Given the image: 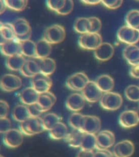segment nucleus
Masks as SVG:
<instances>
[{
    "instance_id": "38",
    "label": "nucleus",
    "mask_w": 139,
    "mask_h": 157,
    "mask_svg": "<svg viewBox=\"0 0 139 157\" xmlns=\"http://www.w3.org/2000/svg\"><path fill=\"white\" fill-rule=\"evenodd\" d=\"M84 115L80 113H72L68 120L69 124L74 129L81 130L82 122Z\"/></svg>"
},
{
    "instance_id": "42",
    "label": "nucleus",
    "mask_w": 139,
    "mask_h": 157,
    "mask_svg": "<svg viewBox=\"0 0 139 157\" xmlns=\"http://www.w3.org/2000/svg\"><path fill=\"white\" fill-rule=\"evenodd\" d=\"M28 108L31 116L32 117H38L43 113L42 108L38 103L33 104L31 105L27 106Z\"/></svg>"
},
{
    "instance_id": "24",
    "label": "nucleus",
    "mask_w": 139,
    "mask_h": 157,
    "mask_svg": "<svg viewBox=\"0 0 139 157\" xmlns=\"http://www.w3.org/2000/svg\"><path fill=\"white\" fill-rule=\"evenodd\" d=\"M84 134L81 130L74 129L71 132H68L64 140L71 147L81 148Z\"/></svg>"
},
{
    "instance_id": "43",
    "label": "nucleus",
    "mask_w": 139,
    "mask_h": 157,
    "mask_svg": "<svg viewBox=\"0 0 139 157\" xmlns=\"http://www.w3.org/2000/svg\"><path fill=\"white\" fill-rule=\"evenodd\" d=\"M12 123L7 117L0 118V132L4 133L7 132L11 129Z\"/></svg>"
},
{
    "instance_id": "14",
    "label": "nucleus",
    "mask_w": 139,
    "mask_h": 157,
    "mask_svg": "<svg viewBox=\"0 0 139 157\" xmlns=\"http://www.w3.org/2000/svg\"><path fill=\"white\" fill-rule=\"evenodd\" d=\"M139 123L137 111L127 110L121 113L119 117V123L125 128H130L137 126Z\"/></svg>"
},
{
    "instance_id": "17",
    "label": "nucleus",
    "mask_w": 139,
    "mask_h": 157,
    "mask_svg": "<svg viewBox=\"0 0 139 157\" xmlns=\"http://www.w3.org/2000/svg\"><path fill=\"white\" fill-rule=\"evenodd\" d=\"M21 42L16 39L8 40L1 44V51L3 55L8 57L21 54Z\"/></svg>"
},
{
    "instance_id": "32",
    "label": "nucleus",
    "mask_w": 139,
    "mask_h": 157,
    "mask_svg": "<svg viewBox=\"0 0 139 157\" xmlns=\"http://www.w3.org/2000/svg\"><path fill=\"white\" fill-rule=\"evenodd\" d=\"M97 140L96 135L91 134L85 133L82 142L81 150L93 151L96 149Z\"/></svg>"
},
{
    "instance_id": "36",
    "label": "nucleus",
    "mask_w": 139,
    "mask_h": 157,
    "mask_svg": "<svg viewBox=\"0 0 139 157\" xmlns=\"http://www.w3.org/2000/svg\"><path fill=\"white\" fill-rule=\"evenodd\" d=\"M126 97L132 101H139V87L131 85L126 88L125 91Z\"/></svg>"
},
{
    "instance_id": "34",
    "label": "nucleus",
    "mask_w": 139,
    "mask_h": 157,
    "mask_svg": "<svg viewBox=\"0 0 139 157\" xmlns=\"http://www.w3.org/2000/svg\"><path fill=\"white\" fill-rule=\"evenodd\" d=\"M126 22L127 26L139 31V10H133L128 13Z\"/></svg>"
},
{
    "instance_id": "4",
    "label": "nucleus",
    "mask_w": 139,
    "mask_h": 157,
    "mask_svg": "<svg viewBox=\"0 0 139 157\" xmlns=\"http://www.w3.org/2000/svg\"><path fill=\"white\" fill-rule=\"evenodd\" d=\"M103 43L102 37L99 33H88L82 34L78 39V44L82 49L95 50Z\"/></svg>"
},
{
    "instance_id": "16",
    "label": "nucleus",
    "mask_w": 139,
    "mask_h": 157,
    "mask_svg": "<svg viewBox=\"0 0 139 157\" xmlns=\"http://www.w3.org/2000/svg\"><path fill=\"white\" fill-rule=\"evenodd\" d=\"M86 104V99L82 94L75 93L68 96L66 101V108L70 110L77 112L83 109Z\"/></svg>"
},
{
    "instance_id": "52",
    "label": "nucleus",
    "mask_w": 139,
    "mask_h": 157,
    "mask_svg": "<svg viewBox=\"0 0 139 157\" xmlns=\"http://www.w3.org/2000/svg\"><path fill=\"white\" fill-rule=\"evenodd\" d=\"M7 8V7L5 3V1L0 0V14H2L3 13H4Z\"/></svg>"
},
{
    "instance_id": "20",
    "label": "nucleus",
    "mask_w": 139,
    "mask_h": 157,
    "mask_svg": "<svg viewBox=\"0 0 139 157\" xmlns=\"http://www.w3.org/2000/svg\"><path fill=\"white\" fill-rule=\"evenodd\" d=\"M39 93L32 87L24 88L20 95V101L24 105H31L37 103L39 99Z\"/></svg>"
},
{
    "instance_id": "18",
    "label": "nucleus",
    "mask_w": 139,
    "mask_h": 157,
    "mask_svg": "<svg viewBox=\"0 0 139 157\" xmlns=\"http://www.w3.org/2000/svg\"><path fill=\"white\" fill-rule=\"evenodd\" d=\"M56 101V97L53 93L49 91L40 94L37 103L42 108L43 113H45L53 106Z\"/></svg>"
},
{
    "instance_id": "47",
    "label": "nucleus",
    "mask_w": 139,
    "mask_h": 157,
    "mask_svg": "<svg viewBox=\"0 0 139 157\" xmlns=\"http://www.w3.org/2000/svg\"><path fill=\"white\" fill-rule=\"evenodd\" d=\"M130 75L134 78H139V64L132 67L130 70Z\"/></svg>"
},
{
    "instance_id": "10",
    "label": "nucleus",
    "mask_w": 139,
    "mask_h": 157,
    "mask_svg": "<svg viewBox=\"0 0 139 157\" xmlns=\"http://www.w3.org/2000/svg\"><path fill=\"white\" fill-rule=\"evenodd\" d=\"M82 92L86 101L91 103L100 101L103 96L102 92L95 81H89Z\"/></svg>"
},
{
    "instance_id": "51",
    "label": "nucleus",
    "mask_w": 139,
    "mask_h": 157,
    "mask_svg": "<svg viewBox=\"0 0 139 157\" xmlns=\"http://www.w3.org/2000/svg\"><path fill=\"white\" fill-rule=\"evenodd\" d=\"M31 36H32V32H29V33L23 36L22 37H16V38L19 40L20 42H25L28 40H31L30 39L31 38Z\"/></svg>"
},
{
    "instance_id": "30",
    "label": "nucleus",
    "mask_w": 139,
    "mask_h": 157,
    "mask_svg": "<svg viewBox=\"0 0 139 157\" xmlns=\"http://www.w3.org/2000/svg\"><path fill=\"white\" fill-rule=\"evenodd\" d=\"M74 29L76 32L82 34L90 33L91 23L89 17H79L76 20L74 24Z\"/></svg>"
},
{
    "instance_id": "44",
    "label": "nucleus",
    "mask_w": 139,
    "mask_h": 157,
    "mask_svg": "<svg viewBox=\"0 0 139 157\" xmlns=\"http://www.w3.org/2000/svg\"><path fill=\"white\" fill-rule=\"evenodd\" d=\"M123 1L122 0H116V1H101V3L105 7L110 10H116L120 8L122 5Z\"/></svg>"
},
{
    "instance_id": "11",
    "label": "nucleus",
    "mask_w": 139,
    "mask_h": 157,
    "mask_svg": "<svg viewBox=\"0 0 139 157\" xmlns=\"http://www.w3.org/2000/svg\"><path fill=\"white\" fill-rule=\"evenodd\" d=\"M96 140L97 150H108L114 145L115 135L110 130H103L96 135Z\"/></svg>"
},
{
    "instance_id": "33",
    "label": "nucleus",
    "mask_w": 139,
    "mask_h": 157,
    "mask_svg": "<svg viewBox=\"0 0 139 157\" xmlns=\"http://www.w3.org/2000/svg\"><path fill=\"white\" fill-rule=\"evenodd\" d=\"M42 119L45 130L48 131L52 129L59 122H61V120L59 116L54 113H47Z\"/></svg>"
},
{
    "instance_id": "13",
    "label": "nucleus",
    "mask_w": 139,
    "mask_h": 157,
    "mask_svg": "<svg viewBox=\"0 0 139 157\" xmlns=\"http://www.w3.org/2000/svg\"><path fill=\"white\" fill-rule=\"evenodd\" d=\"M135 151L134 144L128 140L118 142L114 146L112 153L115 157H130Z\"/></svg>"
},
{
    "instance_id": "2",
    "label": "nucleus",
    "mask_w": 139,
    "mask_h": 157,
    "mask_svg": "<svg viewBox=\"0 0 139 157\" xmlns=\"http://www.w3.org/2000/svg\"><path fill=\"white\" fill-rule=\"evenodd\" d=\"M66 37L65 28L60 25L55 24L48 27L44 32L43 39L49 44L60 43Z\"/></svg>"
},
{
    "instance_id": "27",
    "label": "nucleus",
    "mask_w": 139,
    "mask_h": 157,
    "mask_svg": "<svg viewBox=\"0 0 139 157\" xmlns=\"http://www.w3.org/2000/svg\"><path fill=\"white\" fill-rule=\"evenodd\" d=\"M68 133V128L62 122H59L49 131V136L54 140L64 139Z\"/></svg>"
},
{
    "instance_id": "35",
    "label": "nucleus",
    "mask_w": 139,
    "mask_h": 157,
    "mask_svg": "<svg viewBox=\"0 0 139 157\" xmlns=\"http://www.w3.org/2000/svg\"><path fill=\"white\" fill-rule=\"evenodd\" d=\"M8 8L17 12L25 10L28 5V1L26 0H4Z\"/></svg>"
},
{
    "instance_id": "21",
    "label": "nucleus",
    "mask_w": 139,
    "mask_h": 157,
    "mask_svg": "<svg viewBox=\"0 0 139 157\" xmlns=\"http://www.w3.org/2000/svg\"><path fill=\"white\" fill-rule=\"evenodd\" d=\"M96 83L104 93L112 92L115 86V82L113 78L107 74H103L98 77Z\"/></svg>"
},
{
    "instance_id": "54",
    "label": "nucleus",
    "mask_w": 139,
    "mask_h": 157,
    "mask_svg": "<svg viewBox=\"0 0 139 157\" xmlns=\"http://www.w3.org/2000/svg\"><path fill=\"white\" fill-rule=\"evenodd\" d=\"M0 157H3V156H2V155H0Z\"/></svg>"
},
{
    "instance_id": "37",
    "label": "nucleus",
    "mask_w": 139,
    "mask_h": 157,
    "mask_svg": "<svg viewBox=\"0 0 139 157\" xmlns=\"http://www.w3.org/2000/svg\"><path fill=\"white\" fill-rule=\"evenodd\" d=\"M40 60L41 59L38 58H32L26 60V64L30 73L34 76L38 74L41 73L40 71Z\"/></svg>"
},
{
    "instance_id": "45",
    "label": "nucleus",
    "mask_w": 139,
    "mask_h": 157,
    "mask_svg": "<svg viewBox=\"0 0 139 157\" xmlns=\"http://www.w3.org/2000/svg\"><path fill=\"white\" fill-rule=\"evenodd\" d=\"M9 111V106L7 101H0V118L7 117Z\"/></svg>"
},
{
    "instance_id": "31",
    "label": "nucleus",
    "mask_w": 139,
    "mask_h": 157,
    "mask_svg": "<svg viewBox=\"0 0 139 157\" xmlns=\"http://www.w3.org/2000/svg\"><path fill=\"white\" fill-rule=\"evenodd\" d=\"M21 54L24 56L36 57V43L31 40L21 42Z\"/></svg>"
},
{
    "instance_id": "15",
    "label": "nucleus",
    "mask_w": 139,
    "mask_h": 157,
    "mask_svg": "<svg viewBox=\"0 0 139 157\" xmlns=\"http://www.w3.org/2000/svg\"><path fill=\"white\" fill-rule=\"evenodd\" d=\"M114 52V48L112 44L107 42H103L102 44L94 51V56L100 61H107L112 58Z\"/></svg>"
},
{
    "instance_id": "22",
    "label": "nucleus",
    "mask_w": 139,
    "mask_h": 157,
    "mask_svg": "<svg viewBox=\"0 0 139 157\" xmlns=\"http://www.w3.org/2000/svg\"><path fill=\"white\" fill-rule=\"evenodd\" d=\"M13 26L15 33L17 37H22L32 32L29 22L24 18H19L16 20Z\"/></svg>"
},
{
    "instance_id": "28",
    "label": "nucleus",
    "mask_w": 139,
    "mask_h": 157,
    "mask_svg": "<svg viewBox=\"0 0 139 157\" xmlns=\"http://www.w3.org/2000/svg\"><path fill=\"white\" fill-rule=\"evenodd\" d=\"M13 117L14 120L22 123L31 117L28 108L24 105H17L16 106L12 112Z\"/></svg>"
},
{
    "instance_id": "19",
    "label": "nucleus",
    "mask_w": 139,
    "mask_h": 157,
    "mask_svg": "<svg viewBox=\"0 0 139 157\" xmlns=\"http://www.w3.org/2000/svg\"><path fill=\"white\" fill-rule=\"evenodd\" d=\"M125 59L132 66L139 64V47L130 45L126 47L123 52Z\"/></svg>"
},
{
    "instance_id": "12",
    "label": "nucleus",
    "mask_w": 139,
    "mask_h": 157,
    "mask_svg": "<svg viewBox=\"0 0 139 157\" xmlns=\"http://www.w3.org/2000/svg\"><path fill=\"white\" fill-rule=\"evenodd\" d=\"M24 140V134L21 130L11 129L5 132L3 137L5 145L10 148H17L21 146Z\"/></svg>"
},
{
    "instance_id": "1",
    "label": "nucleus",
    "mask_w": 139,
    "mask_h": 157,
    "mask_svg": "<svg viewBox=\"0 0 139 157\" xmlns=\"http://www.w3.org/2000/svg\"><path fill=\"white\" fill-rule=\"evenodd\" d=\"M20 128L24 135L27 136L38 134L45 130L42 118H29L27 120L21 123Z\"/></svg>"
},
{
    "instance_id": "26",
    "label": "nucleus",
    "mask_w": 139,
    "mask_h": 157,
    "mask_svg": "<svg viewBox=\"0 0 139 157\" xmlns=\"http://www.w3.org/2000/svg\"><path fill=\"white\" fill-rule=\"evenodd\" d=\"M52 52V45L45 39H41L36 43V57L44 59L49 57Z\"/></svg>"
},
{
    "instance_id": "29",
    "label": "nucleus",
    "mask_w": 139,
    "mask_h": 157,
    "mask_svg": "<svg viewBox=\"0 0 139 157\" xmlns=\"http://www.w3.org/2000/svg\"><path fill=\"white\" fill-rule=\"evenodd\" d=\"M56 69V63L53 59L47 57L40 60L41 73L49 76L54 73Z\"/></svg>"
},
{
    "instance_id": "40",
    "label": "nucleus",
    "mask_w": 139,
    "mask_h": 157,
    "mask_svg": "<svg viewBox=\"0 0 139 157\" xmlns=\"http://www.w3.org/2000/svg\"><path fill=\"white\" fill-rule=\"evenodd\" d=\"M65 0H54V1H47V6L50 10L57 13L65 5Z\"/></svg>"
},
{
    "instance_id": "46",
    "label": "nucleus",
    "mask_w": 139,
    "mask_h": 157,
    "mask_svg": "<svg viewBox=\"0 0 139 157\" xmlns=\"http://www.w3.org/2000/svg\"><path fill=\"white\" fill-rule=\"evenodd\" d=\"M113 153L108 150H98L95 152L93 157H114Z\"/></svg>"
},
{
    "instance_id": "23",
    "label": "nucleus",
    "mask_w": 139,
    "mask_h": 157,
    "mask_svg": "<svg viewBox=\"0 0 139 157\" xmlns=\"http://www.w3.org/2000/svg\"><path fill=\"white\" fill-rule=\"evenodd\" d=\"M26 62L24 56L21 54H17L8 57L6 61V65L8 68L13 71H20Z\"/></svg>"
},
{
    "instance_id": "9",
    "label": "nucleus",
    "mask_w": 139,
    "mask_h": 157,
    "mask_svg": "<svg viewBox=\"0 0 139 157\" xmlns=\"http://www.w3.org/2000/svg\"><path fill=\"white\" fill-rule=\"evenodd\" d=\"M22 85L21 78L12 74H7L1 80V88L3 91L11 92L16 91Z\"/></svg>"
},
{
    "instance_id": "25",
    "label": "nucleus",
    "mask_w": 139,
    "mask_h": 157,
    "mask_svg": "<svg viewBox=\"0 0 139 157\" xmlns=\"http://www.w3.org/2000/svg\"><path fill=\"white\" fill-rule=\"evenodd\" d=\"M1 42L0 44H3L8 40L16 39L13 24L9 23H1L0 26Z\"/></svg>"
},
{
    "instance_id": "6",
    "label": "nucleus",
    "mask_w": 139,
    "mask_h": 157,
    "mask_svg": "<svg viewBox=\"0 0 139 157\" xmlns=\"http://www.w3.org/2000/svg\"><path fill=\"white\" fill-rule=\"evenodd\" d=\"M90 81L84 73H76L69 76L66 80V85L72 91H82Z\"/></svg>"
},
{
    "instance_id": "7",
    "label": "nucleus",
    "mask_w": 139,
    "mask_h": 157,
    "mask_svg": "<svg viewBox=\"0 0 139 157\" xmlns=\"http://www.w3.org/2000/svg\"><path fill=\"white\" fill-rule=\"evenodd\" d=\"M101 128L100 118L96 116L84 115L81 130L84 133L96 135Z\"/></svg>"
},
{
    "instance_id": "5",
    "label": "nucleus",
    "mask_w": 139,
    "mask_h": 157,
    "mask_svg": "<svg viewBox=\"0 0 139 157\" xmlns=\"http://www.w3.org/2000/svg\"><path fill=\"white\" fill-rule=\"evenodd\" d=\"M119 40L128 45H135L139 41V31L128 26H123L119 29L117 33Z\"/></svg>"
},
{
    "instance_id": "50",
    "label": "nucleus",
    "mask_w": 139,
    "mask_h": 157,
    "mask_svg": "<svg viewBox=\"0 0 139 157\" xmlns=\"http://www.w3.org/2000/svg\"><path fill=\"white\" fill-rule=\"evenodd\" d=\"M85 5H97L101 3L100 0H83L81 1Z\"/></svg>"
},
{
    "instance_id": "53",
    "label": "nucleus",
    "mask_w": 139,
    "mask_h": 157,
    "mask_svg": "<svg viewBox=\"0 0 139 157\" xmlns=\"http://www.w3.org/2000/svg\"><path fill=\"white\" fill-rule=\"evenodd\" d=\"M137 116H138V118H139V107L137 109Z\"/></svg>"
},
{
    "instance_id": "8",
    "label": "nucleus",
    "mask_w": 139,
    "mask_h": 157,
    "mask_svg": "<svg viewBox=\"0 0 139 157\" xmlns=\"http://www.w3.org/2000/svg\"><path fill=\"white\" fill-rule=\"evenodd\" d=\"M32 87L39 94L49 92L52 86V81L49 76L40 73L32 78Z\"/></svg>"
},
{
    "instance_id": "39",
    "label": "nucleus",
    "mask_w": 139,
    "mask_h": 157,
    "mask_svg": "<svg viewBox=\"0 0 139 157\" xmlns=\"http://www.w3.org/2000/svg\"><path fill=\"white\" fill-rule=\"evenodd\" d=\"M91 23V30L90 33H98L102 28V22L98 17H89Z\"/></svg>"
},
{
    "instance_id": "41",
    "label": "nucleus",
    "mask_w": 139,
    "mask_h": 157,
    "mask_svg": "<svg viewBox=\"0 0 139 157\" xmlns=\"http://www.w3.org/2000/svg\"><path fill=\"white\" fill-rule=\"evenodd\" d=\"M74 3L72 0H65V5L59 12L57 13L61 15H66L70 14L73 10Z\"/></svg>"
},
{
    "instance_id": "3",
    "label": "nucleus",
    "mask_w": 139,
    "mask_h": 157,
    "mask_svg": "<svg viewBox=\"0 0 139 157\" xmlns=\"http://www.w3.org/2000/svg\"><path fill=\"white\" fill-rule=\"evenodd\" d=\"M100 101L103 109L107 110H117L122 105L123 98L119 93L109 92L103 94Z\"/></svg>"
},
{
    "instance_id": "49",
    "label": "nucleus",
    "mask_w": 139,
    "mask_h": 157,
    "mask_svg": "<svg viewBox=\"0 0 139 157\" xmlns=\"http://www.w3.org/2000/svg\"><path fill=\"white\" fill-rule=\"evenodd\" d=\"M20 72L21 73L22 75L24 76H26V77H28V78H33L34 75L30 73L28 69L27 68V64H26V62L24 63V66L22 67V68L20 70Z\"/></svg>"
},
{
    "instance_id": "48",
    "label": "nucleus",
    "mask_w": 139,
    "mask_h": 157,
    "mask_svg": "<svg viewBox=\"0 0 139 157\" xmlns=\"http://www.w3.org/2000/svg\"><path fill=\"white\" fill-rule=\"evenodd\" d=\"M95 152L93 151H86L81 150L78 153L77 157H93Z\"/></svg>"
}]
</instances>
